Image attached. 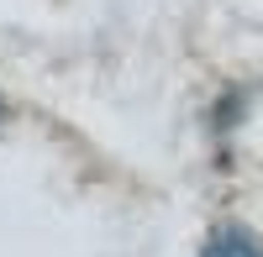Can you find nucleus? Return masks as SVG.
<instances>
[{
    "label": "nucleus",
    "instance_id": "1",
    "mask_svg": "<svg viewBox=\"0 0 263 257\" xmlns=\"http://www.w3.org/2000/svg\"><path fill=\"white\" fill-rule=\"evenodd\" d=\"M200 257H263V247L242 226H216L205 237V247H200Z\"/></svg>",
    "mask_w": 263,
    "mask_h": 257
},
{
    "label": "nucleus",
    "instance_id": "2",
    "mask_svg": "<svg viewBox=\"0 0 263 257\" xmlns=\"http://www.w3.org/2000/svg\"><path fill=\"white\" fill-rule=\"evenodd\" d=\"M0 116H6V105H0Z\"/></svg>",
    "mask_w": 263,
    "mask_h": 257
}]
</instances>
